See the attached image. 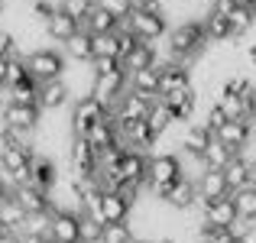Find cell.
Instances as JSON below:
<instances>
[{
  "label": "cell",
  "instance_id": "1",
  "mask_svg": "<svg viewBox=\"0 0 256 243\" xmlns=\"http://www.w3.org/2000/svg\"><path fill=\"white\" fill-rule=\"evenodd\" d=\"M26 65H30V75L36 81H52V78H65L68 72V56H65L62 46H36V49L26 52Z\"/></svg>",
  "mask_w": 256,
  "mask_h": 243
},
{
  "label": "cell",
  "instance_id": "2",
  "mask_svg": "<svg viewBox=\"0 0 256 243\" xmlns=\"http://www.w3.org/2000/svg\"><path fill=\"white\" fill-rule=\"evenodd\" d=\"M182 175H185V166H182L178 152H162V150L150 152V178H146V185H150V192H152L156 201L166 188L182 178Z\"/></svg>",
  "mask_w": 256,
  "mask_h": 243
},
{
  "label": "cell",
  "instance_id": "3",
  "mask_svg": "<svg viewBox=\"0 0 256 243\" xmlns=\"http://www.w3.org/2000/svg\"><path fill=\"white\" fill-rule=\"evenodd\" d=\"M107 107L100 104L94 94H88V98H75L68 107V126H72V136H88V130H91L98 120L107 117Z\"/></svg>",
  "mask_w": 256,
  "mask_h": 243
},
{
  "label": "cell",
  "instance_id": "4",
  "mask_svg": "<svg viewBox=\"0 0 256 243\" xmlns=\"http://www.w3.org/2000/svg\"><path fill=\"white\" fill-rule=\"evenodd\" d=\"M126 26H130L133 32H136L140 39H146V42H159V39H166V32H169V13H152V10H140V6H133V13L124 20Z\"/></svg>",
  "mask_w": 256,
  "mask_h": 243
},
{
  "label": "cell",
  "instance_id": "5",
  "mask_svg": "<svg viewBox=\"0 0 256 243\" xmlns=\"http://www.w3.org/2000/svg\"><path fill=\"white\" fill-rule=\"evenodd\" d=\"M72 100H75V91L65 78H52V81H39V107L46 114H58L68 110Z\"/></svg>",
  "mask_w": 256,
  "mask_h": 243
},
{
  "label": "cell",
  "instance_id": "6",
  "mask_svg": "<svg viewBox=\"0 0 256 243\" xmlns=\"http://www.w3.org/2000/svg\"><path fill=\"white\" fill-rule=\"evenodd\" d=\"M46 110L39 104H20V100H10L4 107V124L16 126V130H39L42 126Z\"/></svg>",
  "mask_w": 256,
  "mask_h": 243
},
{
  "label": "cell",
  "instance_id": "7",
  "mask_svg": "<svg viewBox=\"0 0 256 243\" xmlns=\"http://www.w3.org/2000/svg\"><path fill=\"white\" fill-rule=\"evenodd\" d=\"M42 30H46V42H52V46H65L78 30H82V23H78V20L72 16L68 10H62V6H58V10L42 23Z\"/></svg>",
  "mask_w": 256,
  "mask_h": 243
},
{
  "label": "cell",
  "instance_id": "8",
  "mask_svg": "<svg viewBox=\"0 0 256 243\" xmlns=\"http://www.w3.org/2000/svg\"><path fill=\"white\" fill-rule=\"evenodd\" d=\"M194 211H198L201 218L208 220V224H214V227H230L234 220L240 218V214H237V204H234L230 194H224V198H214V201H201Z\"/></svg>",
  "mask_w": 256,
  "mask_h": 243
},
{
  "label": "cell",
  "instance_id": "9",
  "mask_svg": "<svg viewBox=\"0 0 256 243\" xmlns=\"http://www.w3.org/2000/svg\"><path fill=\"white\" fill-rule=\"evenodd\" d=\"M52 237L82 243V211L68 208H52Z\"/></svg>",
  "mask_w": 256,
  "mask_h": 243
},
{
  "label": "cell",
  "instance_id": "10",
  "mask_svg": "<svg viewBox=\"0 0 256 243\" xmlns=\"http://www.w3.org/2000/svg\"><path fill=\"white\" fill-rule=\"evenodd\" d=\"M211 140H214V130L201 117H194V120H188L185 130H182V150L178 152H201V156H204Z\"/></svg>",
  "mask_w": 256,
  "mask_h": 243
},
{
  "label": "cell",
  "instance_id": "11",
  "mask_svg": "<svg viewBox=\"0 0 256 243\" xmlns=\"http://www.w3.org/2000/svg\"><path fill=\"white\" fill-rule=\"evenodd\" d=\"M133 208H136V204H133L124 192H104V201H100V220H104V224L130 220Z\"/></svg>",
  "mask_w": 256,
  "mask_h": 243
},
{
  "label": "cell",
  "instance_id": "12",
  "mask_svg": "<svg viewBox=\"0 0 256 243\" xmlns=\"http://www.w3.org/2000/svg\"><path fill=\"white\" fill-rule=\"evenodd\" d=\"M152 65H159V49H156V42H146V39H140L136 49H133L130 56H124L126 75H133V72H143V68H152Z\"/></svg>",
  "mask_w": 256,
  "mask_h": 243
},
{
  "label": "cell",
  "instance_id": "13",
  "mask_svg": "<svg viewBox=\"0 0 256 243\" xmlns=\"http://www.w3.org/2000/svg\"><path fill=\"white\" fill-rule=\"evenodd\" d=\"M146 124H150V130L156 133V136H166V133L172 130L175 124H178V117H175V110L169 104L162 100V94H159L156 100H152V107H150V114H146Z\"/></svg>",
  "mask_w": 256,
  "mask_h": 243
},
{
  "label": "cell",
  "instance_id": "14",
  "mask_svg": "<svg viewBox=\"0 0 256 243\" xmlns=\"http://www.w3.org/2000/svg\"><path fill=\"white\" fill-rule=\"evenodd\" d=\"M198 192H201V201H214V198L230 194V182H227L224 168H208L198 178Z\"/></svg>",
  "mask_w": 256,
  "mask_h": 243
},
{
  "label": "cell",
  "instance_id": "15",
  "mask_svg": "<svg viewBox=\"0 0 256 243\" xmlns=\"http://www.w3.org/2000/svg\"><path fill=\"white\" fill-rule=\"evenodd\" d=\"M117 26H120V16H114V13L107 10V6L100 4V0L94 4V10L82 20V30H88L91 36H94V32H114Z\"/></svg>",
  "mask_w": 256,
  "mask_h": 243
},
{
  "label": "cell",
  "instance_id": "16",
  "mask_svg": "<svg viewBox=\"0 0 256 243\" xmlns=\"http://www.w3.org/2000/svg\"><path fill=\"white\" fill-rule=\"evenodd\" d=\"M62 49L68 56V62H75V65H91V58H94V46H91V32L88 30H78Z\"/></svg>",
  "mask_w": 256,
  "mask_h": 243
},
{
  "label": "cell",
  "instance_id": "17",
  "mask_svg": "<svg viewBox=\"0 0 256 243\" xmlns=\"http://www.w3.org/2000/svg\"><path fill=\"white\" fill-rule=\"evenodd\" d=\"M204 32H208V39H211V46L230 42L234 39L230 16H220V13H214V10H204Z\"/></svg>",
  "mask_w": 256,
  "mask_h": 243
},
{
  "label": "cell",
  "instance_id": "18",
  "mask_svg": "<svg viewBox=\"0 0 256 243\" xmlns=\"http://www.w3.org/2000/svg\"><path fill=\"white\" fill-rule=\"evenodd\" d=\"M159 81H162V75H159V65H152V68L133 72V75H130V88L136 94H146V98L156 100L159 98Z\"/></svg>",
  "mask_w": 256,
  "mask_h": 243
},
{
  "label": "cell",
  "instance_id": "19",
  "mask_svg": "<svg viewBox=\"0 0 256 243\" xmlns=\"http://www.w3.org/2000/svg\"><path fill=\"white\" fill-rule=\"evenodd\" d=\"M91 46H94V58H120L117 30H114V32H94V36H91Z\"/></svg>",
  "mask_w": 256,
  "mask_h": 243
},
{
  "label": "cell",
  "instance_id": "20",
  "mask_svg": "<svg viewBox=\"0 0 256 243\" xmlns=\"http://www.w3.org/2000/svg\"><path fill=\"white\" fill-rule=\"evenodd\" d=\"M234 204H237V214L246 220H256V185H246V188H237L230 192Z\"/></svg>",
  "mask_w": 256,
  "mask_h": 243
},
{
  "label": "cell",
  "instance_id": "21",
  "mask_svg": "<svg viewBox=\"0 0 256 243\" xmlns=\"http://www.w3.org/2000/svg\"><path fill=\"white\" fill-rule=\"evenodd\" d=\"M234 156H237V152H234L227 143H220L218 136H214L211 146L204 150V159H208V166H211V168H227V162H230Z\"/></svg>",
  "mask_w": 256,
  "mask_h": 243
},
{
  "label": "cell",
  "instance_id": "22",
  "mask_svg": "<svg viewBox=\"0 0 256 243\" xmlns=\"http://www.w3.org/2000/svg\"><path fill=\"white\" fill-rule=\"evenodd\" d=\"M133 224L130 220H117V224H104V240L100 243H133Z\"/></svg>",
  "mask_w": 256,
  "mask_h": 243
},
{
  "label": "cell",
  "instance_id": "23",
  "mask_svg": "<svg viewBox=\"0 0 256 243\" xmlns=\"http://www.w3.org/2000/svg\"><path fill=\"white\" fill-rule=\"evenodd\" d=\"M104 240V220L82 211V243H100Z\"/></svg>",
  "mask_w": 256,
  "mask_h": 243
},
{
  "label": "cell",
  "instance_id": "24",
  "mask_svg": "<svg viewBox=\"0 0 256 243\" xmlns=\"http://www.w3.org/2000/svg\"><path fill=\"white\" fill-rule=\"evenodd\" d=\"M201 120H204V124L211 126L214 133H218V130H220V126H224V124H227L230 117H227V110L220 107V100H211V104L204 107V117H201Z\"/></svg>",
  "mask_w": 256,
  "mask_h": 243
},
{
  "label": "cell",
  "instance_id": "25",
  "mask_svg": "<svg viewBox=\"0 0 256 243\" xmlns=\"http://www.w3.org/2000/svg\"><path fill=\"white\" fill-rule=\"evenodd\" d=\"M100 4L107 6V10L114 13V16H120V20H126L133 13V6H136V0H100Z\"/></svg>",
  "mask_w": 256,
  "mask_h": 243
},
{
  "label": "cell",
  "instance_id": "26",
  "mask_svg": "<svg viewBox=\"0 0 256 243\" xmlns=\"http://www.w3.org/2000/svg\"><path fill=\"white\" fill-rule=\"evenodd\" d=\"M91 68H94V75H107V72L124 68V62L120 58H91Z\"/></svg>",
  "mask_w": 256,
  "mask_h": 243
},
{
  "label": "cell",
  "instance_id": "27",
  "mask_svg": "<svg viewBox=\"0 0 256 243\" xmlns=\"http://www.w3.org/2000/svg\"><path fill=\"white\" fill-rule=\"evenodd\" d=\"M237 243H256V220H253L250 227H246V234H244V237H240Z\"/></svg>",
  "mask_w": 256,
  "mask_h": 243
},
{
  "label": "cell",
  "instance_id": "28",
  "mask_svg": "<svg viewBox=\"0 0 256 243\" xmlns=\"http://www.w3.org/2000/svg\"><path fill=\"white\" fill-rule=\"evenodd\" d=\"M6 68H10V58L0 56V84H6Z\"/></svg>",
  "mask_w": 256,
  "mask_h": 243
},
{
  "label": "cell",
  "instance_id": "29",
  "mask_svg": "<svg viewBox=\"0 0 256 243\" xmlns=\"http://www.w3.org/2000/svg\"><path fill=\"white\" fill-rule=\"evenodd\" d=\"M250 110H253V120H256V81H253V91H250Z\"/></svg>",
  "mask_w": 256,
  "mask_h": 243
},
{
  "label": "cell",
  "instance_id": "30",
  "mask_svg": "<svg viewBox=\"0 0 256 243\" xmlns=\"http://www.w3.org/2000/svg\"><path fill=\"white\" fill-rule=\"evenodd\" d=\"M246 58H250V65H253V68H256V42L250 46V49H246Z\"/></svg>",
  "mask_w": 256,
  "mask_h": 243
},
{
  "label": "cell",
  "instance_id": "31",
  "mask_svg": "<svg viewBox=\"0 0 256 243\" xmlns=\"http://www.w3.org/2000/svg\"><path fill=\"white\" fill-rule=\"evenodd\" d=\"M150 243H175L172 237H150Z\"/></svg>",
  "mask_w": 256,
  "mask_h": 243
},
{
  "label": "cell",
  "instance_id": "32",
  "mask_svg": "<svg viewBox=\"0 0 256 243\" xmlns=\"http://www.w3.org/2000/svg\"><path fill=\"white\" fill-rule=\"evenodd\" d=\"M133 243H150V237H133Z\"/></svg>",
  "mask_w": 256,
  "mask_h": 243
},
{
  "label": "cell",
  "instance_id": "33",
  "mask_svg": "<svg viewBox=\"0 0 256 243\" xmlns=\"http://www.w3.org/2000/svg\"><path fill=\"white\" fill-rule=\"evenodd\" d=\"M240 4H250V0H240Z\"/></svg>",
  "mask_w": 256,
  "mask_h": 243
},
{
  "label": "cell",
  "instance_id": "34",
  "mask_svg": "<svg viewBox=\"0 0 256 243\" xmlns=\"http://www.w3.org/2000/svg\"><path fill=\"white\" fill-rule=\"evenodd\" d=\"M188 4H198V0H188Z\"/></svg>",
  "mask_w": 256,
  "mask_h": 243
}]
</instances>
